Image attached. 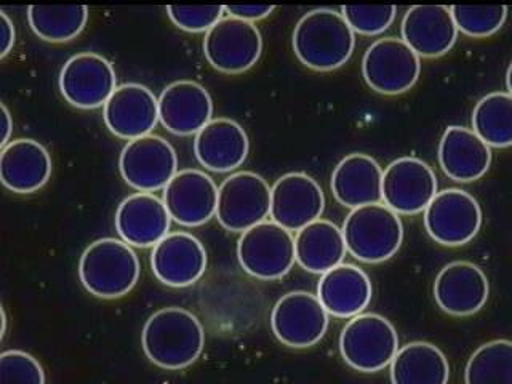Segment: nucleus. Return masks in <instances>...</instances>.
I'll list each match as a JSON object with an SVG mask.
<instances>
[{
    "label": "nucleus",
    "instance_id": "6e6552de",
    "mask_svg": "<svg viewBox=\"0 0 512 384\" xmlns=\"http://www.w3.org/2000/svg\"><path fill=\"white\" fill-rule=\"evenodd\" d=\"M420 56L397 37L376 40L362 60V74L368 87L381 95H400L420 79Z\"/></svg>",
    "mask_w": 512,
    "mask_h": 384
},
{
    "label": "nucleus",
    "instance_id": "ddd939ff",
    "mask_svg": "<svg viewBox=\"0 0 512 384\" xmlns=\"http://www.w3.org/2000/svg\"><path fill=\"white\" fill-rule=\"evenodd\" d=\"M116 88V71L98 53L74 55L64 63L60 72L61 95L77 109L104 108Z\"/></svg>",
    "mask_w": 512,
    "mask_h": 384
},
{
    "label": "nucleus",
    "instance_id": "a19ab883",
    "mask_svg": "<svg viewBox=\"0 0 512 384\" xmlns=\"http://www.w3.org/2000/svg\"><path fill=\"white\" fill-rule=\"evenodd\" d=\"M0 312H2V333H0V336L4 338L5 333H7V312H5V308L0 309Z\"/></svg>",
    "mask_w": 512,
    "mask_h": 384
},
{
    "label": "nucleus",
    "instance_id": "c756f323",
    "mask_svg": "<svg viewBox=\"0 0 512 384\" xmlns=\"http://www.w3.org/2000/svg\"><path fill=\"white\" fill-rule=\"evenodd\" d=\"M28 21L39 39L61 44L76 39L88 21L85 5H31Z\"/></svg>",
    "mask_w": 512,
    "mask_h": 384
},
{
    "label": "nucleus",
    "instance_id": "39448f33",
    "mask_svg": "<svg viewBox=\"0 0 512 384\" xmlns=\"http://www.w3.org/2000/svg\"><path fill=\"white\" fill-rule=\"evenodd\" d=\"M399 351L396 328L380 314L352 317L340 335L344 362L357 372L375 373L391 365Z\"/></svg>",
    "mask_w": 512,
    "mask_h": 384
},
{
    "label": "nucleus",
    "instance_id": "393cba45",
    "mask_svg": "<svg viewBox=\"0 0 512 384\" xmlns=\"http://www.w3.org/2000/svg\"><path fill=\"white\" fill-rule=\"evenodd\" d=\"M439 164L450 180L472 183L488 172L492 148L471 128L452 125L440 140Z\"/></svg>",
    "mask_w": 512,
    "mask_h": 384
},
{
    "label": "nucleus",
    "instance_id": "aec40b11",
    "mask_svg": "<svg viewBox=\"0 0 512 384\" xmlns=\"http://www.w3.org/2000/svg\"><path fill=\"white\" fill-rule=\"evenodd\" d=\"M490 295L485 272L469 261H455L439 272L434 282L437 306L450 316L468 317L484 308Z\"/></svg>",
    "mask_w": 512,
    "mask_h": 384
},
{
    "label": "nucleus",
    "instance_id": "a878e982",
    "mask_svg": "<svg viewBox=\"0 0 512 384\" xmlns=\"http://www.w3.org/2000/svg\"><path fill=\"white\" fill-rule=\"evenodd\" d=\"M373 288L367 272L354 264H340L320 277L317 298L333 317L352 319L372 301Z\"/></svg>",
    "mask_w": 512,
    "mask_h": 384
},
{
    "label": "nucleus",
    "instance_id": "7c9ffc66",
    "mask_svg": "<svg viewBox=\"0 0 512 384\" xmlns=\"http://www.w3.org/2000/svg\"><path fill=\"white\" fill-rule=\"evenodd\" d=\"M472 130L490 148L512 146V96L504 92L484 96L472 112Z\"/></svg>",
    "mask_w": 512,
    "mask_h": 384
},
{
    "label": "nucleus",
    "instance_id": "1a4fd4ad",
    "mask_svg": "<svg viewBox=\"0 0 512 384\" xmlns=\"http://www.w3.org/2000/svg\"><path fill=\"white\" fill-rule=\"evenodd\" d=\"M120 175L138 192H156L178 173V157L162 136L148 135L128 141L119 157Z\"/></svg>",
    "mask_w": 512,
    "mask_h": 384
},
{
    "label": "nucleus",
    "instance_id": "4c0bfd02",
    "mask_svg": "<svg viewBox=\"0 0 512 384\" xmlns=\"http://www.w3.org/2000/svg\"><path fill=\"white\" fill-rule=\"evenodd\" d=\"M13 45H15V26L7 13L0 12V58H5L12 52Z\"/></svg>",
    "mask_w": 512,
    "mask_h": 384
},
{
    "label": "nucleus",
    "instance_id": "412c9836",
    "mask_svg": "<svg viewBox=\"0 0 512 384\" xmlns=\"http://www.w3.org/2000/svg\"><path fill=\"white\" fill-rule=\"evenodd\" d=\"M170 224L172 216L164 200L151 192H136L117 208V234L130 247H156L170 234Z\"/></svg>",
    "mask_w": 512,
    "mask_h": 384
},
{
    "label": "nucleus",
    "instance_id": "f8f14e48",
    "mask_svg": "<svg viewBox=\"0 0 512 384\" xmlns=\"http://www.w3.org/2000/svg\"><path fill=\"white\" fill-rule=\"evenodd\" d=\"M328 316L317 295L290 292L272 309V332L288 348H311L327 333Z\"/></svg>",
    "mask_w": 512,
    "mask_h": 384
},
{
    "label": "nucleus",
    "instance_id": "c85d7f7f",
    "mask_svg": "<svg viewBox=\"0 0 512 384\" xmlns=\"http://www.w3.org/2000/svg\"><path fill=\"white\" fill-rule=\"evenodd\" d=\"M389 367L392 384H447L450 378L444 352L426 341H413L399 348Z\"/></svg>",
    "mask_w": 512,
    "mask_h": 384
},
{
    "label": "nucleus",
    "instance_id": "f3484780",
    "mask_svg": "<svg viewBox=\"0 0 512 384\" xmlns=\"http://www.w3.org/2000/svg\"><path fill=\"white\" fill-rule=\"evenodd\" d=\"M103 119L112 135L122 140H136L151 135L159 124V98L141 84L116 88L104 104Z\"/></svg>",
    "mask_w": 512,
    "mask_h": 384
},
{
    "label": "nucleus",
    "instance_id": "f257e3e1",
    "mask_svg": "<svg viewBox=\"0 0 512 384\" xmlns=\"http://www.w3.org/2000/svg\"><path fill=\"white\" fill-rule=\"evenodd\" d=\"M141 344L152 364L181 370L194 364L204 351V327L188 309L168 306L146 320Z\"/></svg>",
    "mask_w": 512,
    "mask_h": 384
},
{
    "label": "nucleus",
    "instance_id": "58836bf2",
    "mask_svg": "<svg viewBox=\"0 0 512 384\" xmlns=\"http://www.w3.org/2000/svg\"><path fill=\"white\" fill-rule=\"evenodd\" d=\"M0 109H2V141L0 144H2V148H5L10 143V136H12L13 119L4 103L0 104Z\"/></svg>",
    "mask_w": 512,
    "mask_h": 384
},
{
    "label": "nucleus",
    "instance_id": "6ab92c4d",
    "mask_svg": "<svg viewBox=\"0 0 512 384\" xmlns=\"http://www.w3.org/2000/svg\"><path fill=\"white\" fill-rule=\"evenodd\" d=\"M213 101L207 88L178 80L159 96V119L167 132L175 136H192L212 122Z\"/></svg>",
    "mask_w": 512,
    "mask_h": 384
},
{
    "label": "nucleus",
    "instance_id": "cd10ccee",
    "mask_svg": "<svg viewBox=\"0 0 512 384\" xmlns=\"http://www.w3.org/2000/svg\"><path fill=\"white\" fill-rule=\"evenodd\" d=\"M295 250L296 263L312 274H325L340 266L348 253L343 231L327 220L314 221L298 231Z\"/></svg>",
    "mask_w": 512,
    "mask_h": 384
},
{
    "label": "nucleus",
    "instance_id": "9b49d317",
    "mask_svg": "<svg viewBox=\"0 0 512 384\" xmlns=\"http://www.w3.org/2000/svg\"><path fill=\"white\" fill-rule=\"evenodd\" d=\"M263 52V39L255 23L223 18L205 34L204 53L208 63L224 74H240L255 66Z\"/></svg>",
    "mask_w": 512,
    "mask_h": 384
},
{
    "label": "nucleus",
    "instance_id": "0eeeda50",
    "mask_svg": "<svg viewBox=\"0 0 512 384\" xmlns=\"http://www.w3.org/2000/svg\"><path fill=\"white\" fill-rule=\"evenodd\" d=\"M272 188L253 172L232 173L218 188L216 218L224 229L245 232L271 215Z\"/></svg>",
    "mask_w": 512,
    "mask_h": 384
},
{
    "label": "nucleus",
    "instance_id": "5701e85b",
    "mask_svg": "<svg viewBox=\"0 0 512 384\" xmlns=\"http://www.w3.org/2000/svg\"><path fill=\"white\" fill-rule=\"evenodd\" d=\"M52 176V157L44 144L31 138L13 140L0 154V181L15 194H32Z\"/></svg>",
    "mask_w": 512,
    "mask_h": 384
},
{
    "label": "nucleus",
    "instance_id": "2eb2a0df",
    "mask_svg": "<svg viewBox=\"0 0 512 384\" xmlns=\"http://www.w3.org/2000/svg\"><path fill=\"white\" fill-rule=\"evenodd\" d=\"M324 208V191L306 173H287L272 186L271 218L287 231H301L320 220Z\"/></svg>",
    "mask_w": 512,
    "mask_h": 384
},
{
    "label": "nucleus",
    "instance_id": "4be33fe9",
    "mask_svg": "<svg viewBox=\"0 0 512 384\" xmlns=\"http://www.w3.org/2000/svg\"><path fill=\"white\" fill-rule=\"evenodd\" d=\"M458 28L445 5H415L402 21V40L424 58H437L452 50Z\"/></svg>",
    "mask_w": 512,
    "mask_h": 384
},
{
    "label": "nucleus",
    "instance_id": "473e14b6",
    "mask_svg": "<svg viewBox=\"0 0 512 384\" xmlns=\"http://www.w3.org/2000/svg\"><path fill=\"white\" fill-rule=\"evenodd\" d=\"M450 10L458 31L469 37L493 36L508 18L506 5H453Z\"/></svg>",
    "mask_w": 512,
    "mask_h": 384
},
{
    "label": "nucleus",
    "instance_id": "4468645a",
    "mask_svg": "<svg viewBox=\"0 0 512 384\" xmlns=\"http://www.w3.org/2000/svg\"><path fill=\"white\" fill-rule=\"evenodd\" d=\"M383 202L397 215H416L428 208L437 194L436 173L423 160L402 157L383 172Z\"/></svg>",
    "mask_w": 512,
    "mask_h": 384
},
{
    "label": "nucleus",
    "instance_id": "f03ea898",
    "mask_svg": "<svg viewBox=\"0 0 512 384\" xmlns=\"http://www.w3.org/2000/svg\"><path fill=\"white\" fill-rule=\"evenodd\" d=\"M356 48V32L343 13L317 8L298 21L293 31V50L306 68L328 72L348 63Z\"/></svg>",
    "mask_w": 512,
    "mask_h": 384
},
{
    "label": "nucleus",
    "instance_id": "423d86ee",
    "mask_svg": "<svg viewBox=\"0 0 512 384\" xmlns=\"http://www.w3.org/2000/svg\"><path fill=\"white\" fill-rule=\"evenodd\" d=\"M237 258L244 271L256 279H282L296 263L295 239L274 221H264L242 232Z\"/></svg>",
    "mask_w": 512,
    "mask_h": 384
},
{
    "label": "nucleus",
    "instance_id": "20e7f679",
    "mask_svg": "<svg viewBox=\"0 0 512 384\" xmlns=\"http://www.w3.org/2000/svg\"><path fill=\"white\" fill-rule=\"evenodd\" d=\"M346 248L362 263L378 264L399 252L404 226L399 215L384 204H370L351 210L343 224Z\"/></svg>",
    "mask_w": 512,
    "mask_h": 384
},
{
    "label": "nucleus",
    "instance_id": "dca6fc26",
    "mask_svg": "<svg viewBox=\"0 0 512 384\" xmlns=\"http://www.w3.org/2000/svg\"><path fill=\"white\" fill-rule=\"evenodd\" d=\"M162 200L173 221L186 228H197L216 216L218 188L212 176L186 168L173 176Z\"/></svg>",
    "mask_w": 512,
    "mask_h": 384
},
{
    "label": "nucleus",
    "instance_id": "e433bc0d",
    "mask_svg": "<svg viewBox=\"0 0 512 384\" xmlns=\"http://www.w3.org/2000/svg\"><path fill=\"white\" fill-rule=\"evenodd\" d=\"M226 12L237 20L253 21L263 20L274 12V5H226Z\"/></svg>",
    "mask_w": 512,
    "mask_h": 384
},
{
    "label": "nucleus",
    "instance_id": "72a5a7b5",
    "mask_svg": "<svg viewBox=\"0 0 512 384\" xmlns=\"http://www.w3.org/2000/svg\"><path fill=\"white\" fill-rule=\"evenodd\" d=\"M394 5H344V20L362 36H378L396 20Z\"/></svg>",
    "mask_w": 512,
    "mask_h": 384
},
{
    "label": "nucleus",
    "instance_id": "7ed1b4c3",
    "mask_svg": "<svg viewBox=\"0 0 512 384\" xmlns=\"http://www.w3.org/2000/svg\"><path fill=\"white\" fill-rule=\"evenodd\" d=\"M80 282L90 295L116 300L132 292L140 279V261L124 240H95L79 261Z\"/></svg>",
    "mask_w": 512,
    "mask_h": 384
},
{
    "label": "nucleus",
    "instance_id": "f704fd0d",
    "mask_svg": "<svg viewBox=\"0 0 512 384\" xmlns=\"http://www.w3.org/2000/svg\"><path fill=\"white\" fill-rule=\"evenodd\" d=\"M0 384H45L44 368L28 352L5 351L0 356Z\"/></svg>",
    "mask_w": 512,
    "mask_h": 384
},
{
    "label": "nucleus",
    "instance_id": "ea45409f",
    "mask_svg": "<svg viewBox=\"0 0 512 384\" xmlns=\"http://www.w3.org/2000/svg\"><path fill=\"white\" fill-rule=\"evenodd\" d=\"M506 85H508V93L512 96V61L509 64L508 72H506Z\"/></svg>",
    "mask_w": 512,
    "mask_h": 384
},
{
    "label": "nucleus",
    "instance_id": "b1692460",
    "mask_svg": "<svg viewBox=\"0 0 512 384\" xmlns=\"http://www.w3.org/2000/svg\"><path fill=\"white\" fill-rule=\"evenodd\" d=\"M250 141L244 127L232 119H213L194 140L197 162L210 172L228 173L247 160Z\"/></svg>",
    "mask_w": 512,
    "mask_h": 384
},
{
    "label": "nucleus",
    "instance_id": "9d476101",
    "mask_svg": "<svg viewBox=\"0 0 512 384\" xmlns=\"http://www.w3.org/2000/svg\"><path fill=\"white\" fill-rule=\"evenodd\" d=\"M482 226L479 202L463 189L437 192L424 210V228L432 240L445 247H461L477 236Z\"/></svg>",
    "mask_w": 512,
    "mask_h": 384
},
{
    "label": "nucleus",
    "instance_id": "a211bd4d",
    "mask_svg": "<svg viewBox=\"0 0 512 384\" xmlns=\"http://www.w3.org/2000/svg\"><path fill=\"white\" fill-rule=\"evenodd\" d=\"M151 268L162 284L184 288L196 284L207 269V252L189 232H170L152 248Z\"/></svg>",
    "mask_w": 512,
    "mask_h": 384
},
{
    "label": "nucleus",
    "instance_id": "2f4dec72",
    "mask_svg": "<svg viewBox=\"0 0 512 384\" xmlns=\"http://www.w3.org/2000/svg\"><path fill=\"white\" fill-rule=\"evenodd\" d=\"M466 384H512V341L485 343L472 354L464 370Z\"/></svg>",
    "mask_w": 512,
    "mask_h": 384
},
{
    "label": "nucleus",
    "instance_id": "bb28decb",
    "mask_svg": "<svg viewBox=\"0 0 512 384\" xmlns=\"http://www.w3.org/2000/svg\"><path fill=\"white\" fill-rule=\"evenodd\" d=\"M383 170L373 157L354 152L336 165L332 175V192L344 207H364L381 204L383 200Z\"/></svg>",
    "mask_w": 512,
    "mask_h": 384
},
{
    "label": "nucleus",
    "instance_id": "c9c22d12",
    "mask_svg": "<svg viewBox=\"0 0 512 384\" xmlns=\"http://www.w3.org/2000/svg\"><path fill=\"white\" fill-rule=\"evenodd\" d=\"M226 8L223 5H202V7H184V5H168L167 15L176 28L186 32H205L223 20Z\"/></svg>",
    "mask_w": 512,
    "mask_h": 384
}]
</instances>
